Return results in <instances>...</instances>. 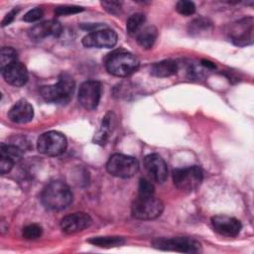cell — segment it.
<instances>
[{"label": "cell", "instance_id": "cell-1", "mask_svg": "<svg viewBox=\"0 0 254 254\" xmlns=\"http://www.w3.org/2000/svg\"><path fill=\"white\" fill-rule=\"evenodd\" d=\"M41 199L48 209L62 210L71 203L72 192L64 182L54 181L45 187L42 191Z\"/></svg>", "mask_w": 254, "mask_h": 254}, {"label": "cell", "instance_id": "cell-2", "mask_svg": "<svg viewBox=\"0 0 254 254\" xmlns=\"http://www.w3.org/2000/svg\"><path fill=\"white\" fill-rule=\"evenodd\" d=\"M107 71L115 76L125 77L134 73L139 67L138 59L124 50H116L105 60Z\"/></svg>", "mask_w": 254, "mask_h": 254}, {"label": "cell", "instance_id": "cell-3", "mask_svg": "<svg viewBox=\"0 0 254 254\" xmlns=\"http://www.w3.org/2000/svg\"><path fill=\"white\" fill-rule=\"evenodd\" d=\"M74 86L72 77L67 73H62L57 83L43 86L41 88V94L47 102L64 103L71 97Z\"/></svg>", "mask_w": 254, "mask_h": 254}, {"label": "cell", "instance_id": "cell-4", "mask_svg": "<svg viewBox=\"0 0 254 254\" xmlns=\"http://www.w3.org/2000/svg\"><path fill=\"white\" fill-rule=\"evenodd\" d=\"M164 210L162 200L153 195H138L132 203V214L140 220H151L159 217Z\"/></svg>", "mask_w": 254, "mask_h": 254}, {"label": "cell", "instance_id": "cell-5", "mask_svg": "<svg viewBox=\"0 0 254 254\" xmlns=\"http://www.w3.org/2000/svg\"><path fill=\"white\" fill-rule=\"evenodd\" d=\"M202 179L203 173L198 166L178 168L173 171L174 185L184 191L195 190L200 186Z\"/></svg>", "mask_w": 254, "mask_h": 254}, {"label": "cell", "instance_id": "cell-6", "mask_svg": "<svg viewBox=\"0 0 254 254\" xmlns=\"http://www.w3.org/2000/svg\"><path fill=\"white\" fill-rule=\"evenodd\" d=\"M106 170L114 177L128 179L138 172L139 163L134 157L123 154H114L107 161Z\"/></svg>", "mask_w": 254, "mask_h": 254}, {"label": "cell", "instance_id": "cell-7", "mask_svg": "<svg viewBox=\"0 0 254 254\" xmlns=\"http://www.w3.org/2000/svg\"><path fill=\"white\" fill-rule=\"evenodd\" d=\"M67 146L66 138L64 134L57 131H49L40 136L37 143L38 151L47 156H60Z\"/></svg>", "mask_w": 254, "mask_h": 254}, {"label": "cell", "instance_id": "cell-8", "mask_svg": "<svg viewBox=\"0 0 254 254\" xmlns=\"http://www.w3.org/2000/svg\"><path fill=\"white\" fill-rule=\"evenodd\" d=\"M153 246L161 250L184 253H197L201 250L200 243L189 237L158 238L153 241Z\"/></svg>", "mask_w": 254, "mask_h": 254}, {"label": "cell", "instance_id": "cell-9", "mask_svg": "<svg viewBox=\"0 0 254 254\" xmlns=\"http://www.w3.org/2000/svg\"><path fill=\"white\" fill-rule=\"evenodd\" d=\"M253 18H244L231 25L229 37L236 46H247L253 42Z\"/></svg>", "mask_w": 254, "mask_h": 254}, {"label": "cell", "instance_id": "cell-10", "mask_svg": "<svg viewBox=\"0 0 254 254\" xmlns=\"http://www.w3.org/2000/svg\"><path fill=\"white\" fill-rule=\"evenodd\" d=\"M101 96V84L96 80H86L81 83L78 90V101L80 105L93 110L97 107Z\"/></svg>", "mask_w": 254, "mask_h": 254}, {"label": "cell", "instance_id": "cell-11", "mask_svg": "<svg viewBox=\"0 0 254 254\" xmlns=\"http://www.w3.org/2000/svg\"><path fill=\"white\" fill-rule=\"evenodd\" d=\"M117 43V34L110 29H100L92 31L82 39V44L86 48H112Z\"/></svg>", "mask_w": 254, "mask_h": 254}, {"label": "cell", "instance_id": "cell-12", "mask_svg": "<svg viewBox=\"0 0 254 254\" xmlns=\"http://www.w3.org/2000/svg\"><path fill=\"white\" fill-rule=\"evenodd\" d=\"M144 167L147 174L154 182L162 184L167 180V164L160 155L150 154L146 156L144 159Z\"/></svg>", "mask_w": 254, "mask_h": 254}, {"label": "cell", "instance_id": "cell-13", "mask_svg": "<svg viewBox=\"0 0 254 254\" xmlns=\"http://www.w3.org/2000/svg\"><path fill=\"white\" fill-rule=\"evenodd\" d=\"M213 229L220 235L227 237H235L241 230V222L228 215H215L211 218Z\"/></svg>", "mask_w": 254, "mask_h": 254}, {"label": "cell", "instance_id": "cell-14", "mask_svg": "<svg viewBox=\"0 0 254 254\" xmlns=\"http://www.w3.org/2000/svg\"><path fill=\"white\" fill-rule=\"evenodd\" d=\"M92 222L91 217L85 212H75L64 216L61 220V228L67 234L80 232L89 227Z\"/></svg>", "mask_w": 254, "mask_h": 254}, {"label": "cell", "instance_id": "cell-15", "mask_svg": "<svg viewBox=\"0 0 254 254\" xmlns=\"http://www.w3.org/2000/svg\"><path fill=\"white\" fill-rule=\"evenodd\" d=\"M63 28L60 22L56 20H49L33 26L28 35L33 41H41L47 37H59L62 34Z\"/></svg>", "mask_w": 254, "mask_h": 254}, {"label": "cell", "instance_id": "cell-16", "mask_svg": "<svg viewBox=\"0 0 254 254\" xmlns=\"http://www.w3.org/2000/svg\"><path fill=\"white\" fill-rule=\"evenodd\" d=\"M1 72L6 82L11 85L22 86L28 81V70L26 66L18 61L1 69Z\"/></svg>", "mask_w": 254, "mask_h": 254}, {"label": "cell", "instance_id": "cell-17", "mask_svg": "<svg viewBox=\"0 0 254 254\" xmlns=\"http://www.w3.org/2000/svg\"><path fill=\"white\" fill-rule=\"evenodd\" d=\"M8 117L14 123H28L34 117V108L27 100L20 99L10 108Z\"/></svg>", "mask_w": 254, "mask_h": 254}, {"label": "cell", "instance_id": "cell-18", "mask_svg": "<svg viewBox=\"0 0 254 254\" xmlns=\"http://www.w3.org/2000/svg\"><path fill=\"white\" fill-rule=\"evenodd\" d=\"M178 71V64L173 60H164L152 65L151 73L157 77H168Z\"/></svg>", "mask_w": 254, "mask_h": 254}, {"label": "cell", "instance_id": "cell-19", "mask_svg": "<svg viewBox=\"0 0 254 254\" xmlns=\"http://www.w3.org/2000/svg\"><path fill=\"white\" fill-rule=\"evenodd\" d=\"M158 31L154 26H148L137 34V42L143 49H151L157 39Z\"/></svg>", "mask_w": 254, "mask_h": 254}, {"label": "cell", "instance_id": "cell-20", "mask_svg": "<svg viewBox=\"0 0 254 254\" xmlns=\"http://www.w3.org/2000/svg\"><path fill=\"white\" fill-rule=\"evenodd\" d=\"M145 15L143 13H135L131 15L126 23V30L129 35L134 36L137 35L141 29L143 24L145 23Z\"/></svg>", "mask_w": 254, "mask_h": 254}, {"label": "cell", "instance_id": "cell-21", "mask_svg": "<svg viewBox=\"0 0 254 254\" xmlns=\"http://www.w3.org/2000/svg\"><path fill=\"white\" fill-rule=\"evenodd\" d=\"M124 239L122 237H117V236H103V237H93L89 239V243L99 246V247H104V248H109V247H116L120 246L124 243Z\"/></svg>", "mask_w": 254, "mask_h": 254}, {"label": "cell", "instance_id": "cell-22", "mask_svg": "<svg viewBox=\"0 0 254 254\" xmlns=\"http://www.w3.org/2000/svg\"><path fill=\"white\" fill-rule=\"evenodd\" d=\"M22 149L16 145L2 143L0 146V157L11 159L14 163L18 162L22 158Z\"/></svg>", "mask_w": 254, "mask_h": 254}, {"label": "cell", "instance_id": "cell-23", "mask_svg": "<svg viewBox=\"0 0 254 254\" xmlns=\"http://www.w3.org/2000/svg\"><path fill=\"white\" fill-rule=\"evenodd\" d=\"M17 62V52L11 47H3L0 53V66L1 69L9 64Z\"/></svg>", "mask_w": 254, "mask_h": 254}, {"label": "cell", "instance_id": "cell-24", "mask_svg": "<svg viewBox=\"0 0 254 254\" xmlns=\"http://www.w3.org/2000/svg\"><path fill=\"white\" fill-rule=\"evenodd\" d=\"M211 26V23L204 18H198L193 20L191 23H190L189 31L190 34H198L202 31H207L208 28Z\"/></svg>", "mask_w": 254, "mask_h": 254}, {"label": "cell", "instance_id": "cell-25", "mask_svg": "<svg viewBox=\"0 0 254 254\" xmlns=\"http://www.w3.org/2000/svg\"><path fill=\"white\" fill-rule=\"evenodd\" d=\"M43 228L39 224H30L23 229V237L27 240H34L41 237Z\"/></svg>", "mask_w": 254, "mask_h": 254}, {"label": "cell", "instance_id": "cell-26", "mask_svg": "<svg viewBox=\"0 0 254 254\" xmlns=\"http://www.w3.org/2000/svg\"><path fill=\"white\" fill-rule=\"evenodd\" d=\"M176 9L178 13H180L183 16H190L192 15L195 12V5L191 1L187 0H181L177 3Z\"/></svg>", "mask_w": 254, "mask_h": 254}, {"label": "cell", "instance_id": "cell-27", "mask_svg": "<svg viewBox=\"0 0 254 254\" xmlns=\"http://www.w3.org/2000/svg\"><path fill=\"white\" fill-rule=\"evenodd\" d=\"M83 11L82 7L79 6H70V5H65V6H60L55 9V14L57 16H66V15H71V14H76Z\"/></svg>", "mask_w": 254, "mask_h": 254}, {"label": "cell", "instance_id": "cell-28", "mask_svg": "<svg viewBox=\"0 0 254 254\" xmlns=\"http://www.w3.org/2000/svg\"><path fill=\"white\" fill-rule=\"evenodd\" d=\"M101 6L110 14L118 15L122 10V3L119 1H102Z\"/></svg>", "mask_w": 254, "mask_h": 254}, {"label": "cell", "instance_id": "cell-29", "mask_svg": "<svg viewBox=\"0 0 254 254\" xmlns=\"http://www.w3.org/2000/svg\"><path fill=\"white\" fill-rule=\"evenodd\" d=\"M155 191L154 186L146 179H141L138 187V195H153Z\"/></svg>", "mask_w": 254, "mask_h": 254}, {"label": "cell", "instance_id": "cell-30", "mask_svg": "<svg viewBox=\"0 0 254 254\" xmlns=\"http://www.w3.org/2000/svg\"><path fill=\"white\" fill-rule=\"evenodd\" d=\"M43 10L41 8H34L30 11H28L24 17H23V20L26 21V22H29V23H32V22H36L38 20H40L42 17H43Z\"/></svg>", "mask_w": 254, "mask_h": 254}, {"label": "cell", "instance_id": "cell-31", "mask_svg": "<svg viewBox=\"0 0 254 254\" xmlns=\"http://www.w3.org/2000/svg\"><path fill=\"white\" fill-rule=\"evenodd\" d=\"M14 162L11 159L5 158V157H0V173L2 175L8 173L11 171V169L14 166Z\"/></svg>", "mask_w": 254, "mask_h": 254}, {"label": "cell", "instance_id": "cell-32", "mask_svg": "<svg viewBox=\"0 0 254 254\" xmlns=\"http://www.w3.org/2000/svg\"><path fill=\"white\" fill-rule=\"evenodd\" d=\"M17 12H18V9H13L12 11H10V12L4 17V19H3V21H2V26L4 27V26L9 25V24L14 20V18H15V16H16Z\"/></svg>", "mask_w": 254, "mask_h": 254}, {"label": "cell", "instance_id": "cell-33", "mask_svg": "<svg viewBox=\"0 0 254 254\" xmlns=\"http://www.w3.org/2000/svg\"><path fill=\"white\" fill-rule=\"evenodd\" d=\"M200 64L206 68H215V64L213 63H211L210 61H207V60H202Z\"/></svg>", "mask_w": 254, "mask_h": 254}]
</instances>
